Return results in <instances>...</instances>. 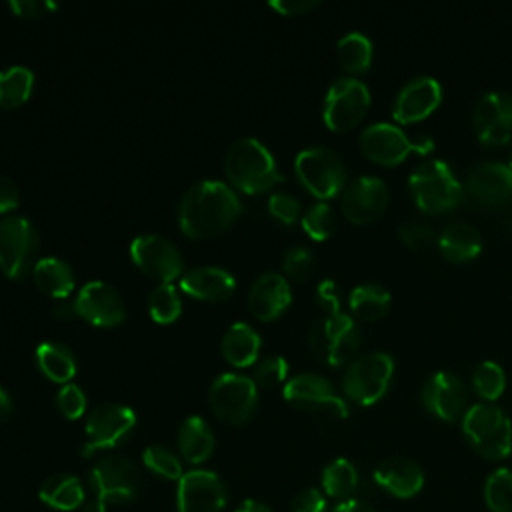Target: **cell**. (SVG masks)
<instances>
[{
	"instance_id": "cell-1",
	"label": "cell",
	"mask_w": 512,
	"mask_h": 512,
	"mask_svg": "<svg viewBox=\"0 0 512 512\" xmlns=\"http://www.w3.org/2000/svg\"><path fill=\"white\" fill-rule=\"evenodd\" d=\"M240 198L220 180H202L188 188L178 206L180 230L190 238H208L226 230L240 214Z\"/></svg>"
},
{
	"instance_id": "cell-2",
	"label": "cell",
	"mask_w": 512,
	"mask_h": 512,
	"mask_svg": "<svg viewBox=\"0 0 512 512\" xmlns=\"http://www.w3.org/2000/svg\"><path fill=\"white\" fill-rule=\"evenodd\" d=\"M228 180L246 194H260L282 182L270 150L256 138L236 140L224 158Z\"/></svg>"
},
{
	"instance_id": "cell-3",
	"label": "cell",
	"mask_w": 512,
	"mask_h": 512,
	"mask_svg": "<svg viewBox=\"0 0 512 512\" xmlns=\"http://www.w3.org/2000/svg\"><path fill=\"white\" fill-rule=\"evenodd\" d=\"M140 476L124 456H106L88 474V496L82 512H106L108 504L130 502L138 494Z\"/></svg>"
},
{
	"instance_id": "cell-4",
	"label": "cell",
	"mask_w": 512,
	"mask_h": 512,
	"mask_svg": "<svg viewBox=\"0 0 512 512\" xmlns=\"http://www.w3.org/2000/svg\"><path fill=\"white\" fill-rule=\"evenodd\" d=\"M416 206L426 214L452 210L462 198V186L442 160H424L408 180Z\"/></svg>"
},
{
	"instance_id": "cell-5",
	"label": "cell",
	"mask_w": 512,
	"mask_h": 512,
	"mask_svg": "<svg viewBox=\"0 0 512 512\" xmlns=\"http://www.w3.org/2000/svg\"><path fill=\"white\" fill-rule=\"evenodd\" d=\"M462 430L470 446L484 458L502 460L512 450V424L492 404H474L464 412Z\"/></svg>"
},
{
	"instance_id": "cell-6",
	"label": "cell",
	"mask_w": 512,
	"mask_h": 512,
	"mask_svg": "<svg viewBox=\"0 0 512 512\" xmlns=\"http://www.w3.org/2000/svg\"><path fill=\"white\" fill-rule=\"evenodd\" d=\"M360 332L354 320L340 308L326 312L324 318L316 320L310 330L312 354L332 366H340L358 352Z\"/></svg>"
},
{
	"instance_id": "cell-7",
	"label": "cell",
	"mask_w": 512,
	"mask_h": 512,
	"mask_svg": "<svg viewBox=\"0 0 512 512\" xmlns=\"http://www.w3.org/2000/svg\"><path fill=\"white\" fill-rule=\"evenodd\" d=\"M392 376L394 360L384 352H370L350 364L342 378V388L352 402L370 406L386 394Z\"/></svg>"
},
{
	"instance_id": "cell-8",
	"label": "cell",
	"mask_w": 512,
	"mask_h": 512,
	"mask_svg": "<svg viewBox=\"0 0 512 512\" xmlns=\"http://www.w3.org/2000/svg\"><path fill=\"white\" fill-rule=\"evenodd\" d=\"M294 168L302 186L320 200L336 196L346 180L340 156L322 146L302 150L294 160Z\"/></svg>"
},
{
	"instance_id": "cell-9",
	"label": "cell",
	"mask_w": 512,
	"mask_h": 512,
	"mask_svg": "<svg viewBox=\"0 0 512 512\" xmlns=\"http://www.w3.org/2000/svg\"><path fill=\"white\" fill-rule=\"evenodd\" d=\"M208 400L212 412L220 420L228 424H242L252 416L256 408V382L244 374L224 372L212 382Z\"/></svg>"
},
{
	"instance_id": "cell-10",
	"label": "cell",
	"mask_w": 512,
	"mask_h": 512,
	"mask_svg": "<svg viewBox=\"0 0 512 512\" xmlns=\"http://www.w3.org/2000/svg\"><path fill=\"white\" fill-rule=\"evenodd\" d=\"M136 426V414L124 404H98L86 420V444L82 456H92L100 450H110L124 442Z\"/></svg>"
},
{
	"instance_id": "cell-11",
	"label": "cell",
	"mask_w": 512,
	"mask_h": 512,
	"mask_svg": "<svg viewBox=\"0 0 512 512\" xmlns=\"http://www.w3.org/2000/svg\"><path fill=\"white\" fill-rule=\"evenodd\" d=\"M38 236L28 218L8 216L0 220V272L8 278H22L34 268Z\"/></svg>"
},
{
	"instance_id": "cell-12",
	"label": "cell",
	"mask_w": 512,
	"mask_h": 512,
	"mask_svg": "<svg viewBox=\"0 0 512 512\" xmlns=\"http://www.w3.org/2000/svg\"><path fill=\"white\" fill-rule=\"evenodd\" d=\"M362 154L382 166L400 164L410 152L426 154L432 150L430 140L408 138L400 128L392 124H372L360 136Z\"/></svg>"
},
{
	"instance_id": "cell-13",
	"label": "cell",
	"mask_w": 512,
	"mask_h": 512,
	"mask_svg": "<svg viewBox=\"0 0 512 512\" xmlns=\"http://www.w3.org/2000/svg\"><path fill=\"white\" fill-rule=\"evenodd\" d=\"M370 106L368 88L354 78H338L324 100V122L334 132L354 128Z\"/></svg>"
},
{
	"instance_id": "cell-14",
	"label": "cell",
	"mask_w": 512,
	"mask_h": 512,
	"mask_svg": "<svg viewBox=\"0 0 512 512\" xmlns=\"http://www.w3.org/2000/svg\"><path fill=\"white\" fill-rule=\"evenodd\" d=\"M132 262L160 284H170L182 272V256L174 242L160 234H140L130 244Z\"/></svg>"
},
{
	"instance_id": "cell-15",
	"label": "cell",
	"mask_w": 512,
	"mask_h": 512,
	"mask_svg": "<svg viewBox=\"0 0 512 512\" xmlns=\"http://www.w3.org/2000/svg\"><path fill=\"white\" fill-rule=\"evenodd\" d=\"M284 398L288 404L332 418H346L348 406L334 392L332 384L318 374H298L284 384Z\"/></svg>"
},
{
	"instance_id": "cell-16",
	"label": "cell",
	"mask_w": 512,
	"mask_h": 512,
	"mask_svg": "<svg viewBox=\"0 0 512 512\" xmlns=\"http://www.w3.org/2000/svg\"><path fill=\"white\" fill-rule=\"evenodd\" d=\"M74 308L76 316L102 328L118 326L126 318V308L118 290L102 280L84 284L74 298Z\"/></svg>"
},
{
	"instance_id": "cell-17",
	"label": "cell",
	"mask_w": 512,
	"mask_h": 512,
	"mask_svg": "<svg viewBox=\"0 0 512 512\" xmlns=\"http://www.w3.org/2000/svg\"><path fill=\"white\" fill-rule=\"evenodd\" d=\"M178 512H222L226 488L210 470H190L178 480Z\"/></svg>"
},
{
	"instance_id": "cell-18",
	"label": "cell",
	"mask_w": 512,
	"mask_h": 512,
	"mask_svg": "<svg viewBox=\"0 0 512 512\" xmlns=\"http://www.w3.org/2000/svg\"><path fill=\"white\" fill-rule=\"evenodd\" d=\"M478 138L486 146H502L512 142V94H484L472 114Z\"/></svg>"
},
{
	"instance_id": "cell-19",
	"label": "cell",
	"mask_w": 512,
	"mask_h": 512,
	"mask_svg": "<svg viewBox=\"0 0 512 512\" xmlns=\"http://www.w3.org/2000/svg\"><path fill=\"white\" fill-rule=\"evenodd\" d=\"M388 204V188L380 178L360 176L342 194V210L354 224H370L382 216Z\"/></svg>"
},
{
	"instance_id": "cell-20",
	"label": "cell",
	"mask_w": 512,
	"mask_h": 512,
	"mask_svg": "<svg viewBox=\"0 0 512 512\" xmlns=\"http://www.w3.org/2000/svg\"><path fill=\"white\" fill-rule=\"evenodd\" d=\"M424 408L444 422H454L464 414L466 390L458 376L450 372H436L422 390Z\"/></svg>"
},
{
	"instance_id": "cell-21",
	"label": "cell",
	"mask_w": 512,
	"mask_h": 512,
	"mask_svg": "<svg viewBox=\"0 0 512 512\" xmlns=\"http://www.w3.org/2000/svg\"><path fill=\"white\" fill-rule=\"evenodd\" d=\"M442 98V88L434 78H414L402 86L394 104V118L402 124L418 122L432 114Z\"/></svg>"
},
{
	"instance_id": "cell-22",
	"label": "cell",
	"mask_w": 512,
	"mask_h": 512,
	"mask_svg": "<svg viewBox=\"0 0 512 512\" xmlns=\"http://www.w3.org/2000/svg\"><path fill=\"white\" fill-rule=\"evenodd\" d=\"M292 300L288 280L278 272L260 274L248 290V308L258 320H274Z\"/></svg>"
},
{
	"instance_id": "cell-23",
	"label": "cell",
	"mask_w": 512,
	"mask_h": 512,
	"mask_svg": "<svg viewBox=\"0 0 512 512\" xmlns=\"http://www.w3.org/2000/svg\"><path fill=\"white\" fill-rule=\"evenodd\" d=\"M468 194L482 204H502L512 196V170L500 162H482L468 172Z\"/></svg>"
},
{
	"instance_id": "cell-24",
	"label": "cell",
	"mask_w": 512,
	"mask_h": 512,
	"mask_svg": "<svg viewBox=\"0 0 512 512\" xmlns=\"http://www.w3.org/2000/svg\"><path fill=\"white\" fill-rule=\"evenodd\" d=\"M374 482L396 498H412L424 486V472L414 460L392 456L376 466Z\"/></svg>"
},
{
	"instance_id": "cell-25",
	"label": "cell",
	"mask_w": 512,
	"mask_h": 512,
	"mask_svg": "<svg viewBox=\"0 0 512 512\" xmlns=\"http://www.w3.org/2000/svg\"><path fill=\"white\" fill-rule=\"evenodd\" d=\"M180 288L192 298L206 300V302H220L234 292L236 280L228 270L220 266H198L188 270L180 278Z\"/></svg>"
},
{
	"instance_id": "cell-26",
	"label": "cell",
	"mask_w": 512,
	"mask_h": 512,
	"mask_svg": "<svg viewBox=\"0 0 512 512\" xmlns=\"http://www.w3.org/2000/svg\"><path fill=\"white\" fill-rule=\"evenodd\" d=\"M40 500L60 512H70L84 506L86 502V490L82 482L76 476L70 474H54L46 478L38 492Z\"/></svg>"
},
{
	"instance_id": "cell-27",
	"label": "cell",
	"mask_w": 512,
	"mask_h": 512,
	"mask_svg": "<svg viewBox=\"0 0 512 512\" xmlns=\"http://www.w3.org/2000/svg\"><path fill=\"white\" fill-rule=\"evenodd\" d=\"M438 248L450 262H468L480 254L482 238L474 226L454 222L440 232Z\"/></svg>"
},
{
	"instance_id": "cell-28",
	"label": "cell",
	"mask_w": 512,
	"mask_h": 512,
	"mask_svg": "<svg viewBox=\"0 0 512 512\" xmlns=\"http://www.w3.org/2000/svg\"><path fill=\"white\" fill-rule=\"evenodd\" d=\"M32 274H34L36 286L44 294L58 298V300H66L76 286L72 268L56 256H46V258L36 260Z\"/></svg>"
},
{
	"instance_id": "cell-29",
	"label": "cell",
	"mask_w": 512,
	"mask_h": 512,
	"mask_svg": "<svg viewBox=\"0 0 512 512\" xmlns=\"http://www.w3.org/2000/svg\"><path fill=\"white\" fill-rule=\"evenodd\" d=\"M260 344V336L250 324L236 322L222 336V354L232 366L246 368L256 362Z\"/></svg>"
},
{
	"instance_id": "cell-30",
	"label": "cell",
	"mask_w": 512,
	"mask_h": 512,
	"mask_svg": "<svg viewBox=\"0 0 512 512\" xmlns=\"http://www.w3.org/2000/svg\"><path fill=\"white\" fill-rule=\"evenodd\" d=\"M178 450L190 464H202L214 450V434L200 416H190L178 430Z\"/></svg>"
},
{
	"instance_id": "cell-31",
	"label": "cell",
	"mask_w": 512,
	"mask_h": 512,
	"mask_svg": "<svg viewBox=\"0 0 512 512\" xmlns=\"http://www.w3.org/2000/svg\"><path fill=\"white\" fill-rule=\"evenodd\" d=\"M36 364L46 378L62 386L76 374V358L72 350L60 342H42L36 348Z\"/></svg>"
},
{
	"instance_id": "cell-32",
	"label": "cell",
	"mask_w": 512,
	"mask_h": 512,
	"mask_svg": "<svg viewBox=\"0 0 512 512\" xmlns=\"http://www.w3.org/2000/svg\"><path fill=\"white\" fill-rule=\"evenodd\" d=\"M350 310L356 318L374 322L390 310V294L378 284H360L350 292Z\"/></svg>"
},
{
	"instance_id": "cell-33",
	"label": "cell",
	"mask_w": 512,
	"mask_h": 512,
	"mask_svg": "<svg viewBox=\"0 0 512 512\" xmlns=\"http://www.w3.org/2000/svg\"><path fill=\"white\" fill-rule=\"evenodd\" d=\"M34 88V74L26 66H8L0 70V106L16 108L24 104Z\"/></svg>"
},
{
	"instance_id": "cell-34",
	"label": "cell",
	"mask_w": 512,
	"mask_h": 512,
	"mask_svg": "<svg viewBox=\"0 0 512 512\" xmlns=\"http://www.w3.org/2000/svg\"><path fill=\"white\" fill-rule=\"evenodd\" d=\"M358 486V472L346 458L332 460L322 472V490L330 498L348 500Z\"/></svg>"
},
{
	"instance_id": "cell-35",
	"label": "cell",
	"mask_w": 512,
	"mask_h": 512,
	"mask_svg": "<svg viewBox=\"0 0 512 512\" xmlns=\"http://www.w3.org/2000/svg\"><path fill=\"white\" fill-rule=\"evenodd\" d=\"M336 56L344 70L360 74L368 70L372 62V42L360 32H350L338 40Z\"/></svg>"
},
{
	"instance_id": "cell-36",
	"label": "cell",
	"mask_w": 512,
	"mask_h": 512,
	"mask_svg": "<svg viewBox=\"0 0 512 512\" xmlns=\"http://www.w3.org/2000/svg\"><path fill=\"white\" fill-rule=\"evenodd\" d=\"M148 312L154 322L170 324L182 312V300L172 284H158L148 296Z\"/></svg>"
},
{
	"instance_id": "cell-37",
	"label": "cell",
	"mask_w": 512,
	"mask_h": 512,
	"mask_svg": "<svg viewBox=\"0 0 512 512\" xmlns=\"http://www.w3.org/2000/svg\"><path fill=\"white\" fill-rule=\"evenodd\" d=\"M142 462L152 474L164 480H180L184 476L180 458L166 446H160V444L146 446L142 452Z\"/></svg>"
},
{
	"instance_id": "cell-38",
	"label": "cell",
	"mask_w": 512,
	"mask_h": 512,
	"mask_svg": "<svg viewBox=\"0 0 512 512\" xmlns=\"http://www.w3.org/2000/svg\"><path fill=\"white\" fill-rule=\"evenodd\" d=\"M484 498L492 512H512V470L492 472L484 486Z\"/></svg>"
},
{
	"instance_id": "cell-39",
	"label": "cell",
	"mask_w": 512,
	"mask_h": 512,
	"mask_svg": "<svg viewBox=\"0 0 512 512\" xmlns=\"http://www.w3.org/2000/svg\"><path fill=\"white\" fill-rule=\"evenodd\" d=\"M472 384H474V390L478 392V396H482L484 400H496L504 392L506 376L496 362L486 360L476 366Z\"/></svg>"
},
{
	"instance_id": "cell-40",
	"label": "cell",
	"mask_w": 512,
	"mask_h": 512,
	"mask_svg": "<svg viewBox=\"0 0 512 512\" xmlns=\"http://www.w3.org/2000/svg\"><path fill=\"white\" fill-rule=\"evenodd\" d=\"M302 228L310 238L326 240L336 230V214L328 204L318 202L304 212Z\"/></svg>"
},
{
	"instance_id": "cell-41",
	"label": "cell",
	"mask_w": 512,
	"mask_h": 512,
	"mask_svg": "<svg viewBox=\"0 0 512 512\" xmlns=\"http://www.w3.org/2000/svg\"><path fill=\"white\" fill-rule=\"evenodd\" d=\"M314 266V258L312 252L304 246H292L290 250H286L284 258H282V270L286 272L288 278L300 282L306 280L312 272Z\"/></svg>"
},
{
	"instance_id": "cell-42",
	"label": "cell",
	"mask_w": 512,
	"mask_h": 512,
	"mask_svg": "<svg viewBox=\"0 0 512 512\" xmlns=\"http://www.w3.org/2000/svg\"><path fill=\"white\" fill-rule=\"evenodd\" d=\"M58 410L68 420H78L86 412V394L78 384H64L56 394Z\"/></svg>"
},
{
	"instance_id": "cell-43",
	"label": "cell",
	"mask_w": 512,
	"mask_h": 512,
	"mask_svg": "<svg viewBox=\"0 0 512 512\" xmlns=\"http://www.w3.org/2000/svg\"><path fill=\"white\" fill-rule=\"evenodd\" d=\"M398 236L410 250H426L438 240L434 228L426 222H406L398 228Z\"/></svg>"
},
{
	"instance_id": "cell-44",
	"label": "cell",
	"mask_w": 512,
	"mask_h": 512,
	"mask_svg": "<svg viewBox=\"0 0 512 512\" xmlns=\"http://www.w3.org/2000/svg\"><path fill=\"white\" fill-rule=\"evenodd\" d=\"M288 374V364L282 356H268L264 360H260L254 368V382L260 384V386H276L280 382H284Z\"/></svg>"
},
{
	"instance_id": "cell-45",
	"label": "cell",
	"mask_w": 512,
	"mask_h": 512,
	"mask_svg": "<svg viewBox=\"0 0 512 512\" xmlns=\"http://www.w3.org/2000/svg\"><path fill=\"white\" fill-rule=\"evenodd\" d=\"M268 212L282 224H294L300 216V204L288 192H274L268 198Z\"/></svg>"
},
{
	"instance_id": "cell-46",
	"label": "cell",
	"mask_w": 512,
	"mask_h": 512,
	"mask_svg": "<svg viewBox=\"0 0 512 512\" xmlns=\"http://www.w3.org/2000/svg\"><path fill=\"white\" fill-rule=\"evenodd\" d=\"M326 494L316 488L300 490L292 500V512H324Z\"/></svg>"
},
{
	"instance_id": "cell-47",
	"label": "cell",
	"mask_w": 512,
	"mask_h": 512,
	"mask_svg": "<svg viewBox=\"0 0 512 512\" xmlns=\"http://www.w3.org/2000/svg\"><path fill=\"white\" fill-rule=\"evenodd\" d=\"M316 6H318L316 0H272L270 2V8H274L284 16H300L314 10Z\"/></svg>"
},
{
	"instance_id": "cell-48",
	"label": "cell",
	"mask_w": 512,
	"mask_h": 512,
	"mask_svg": "<svg viewBox=\"0 0 512 512\" xmlns=\"http://www.w3.org/2000/svg\"><path fill=\"white\" fill-rule=\"evenodd\" d=\"M18 204H20V192L16 184L10 178L0 176V214L14 210Z\"/></svg>"
},
{
	"instance_id": "cell-49",
	"label": "cell",
	"mask_w": 512,
	"mask_h": 512,
	"mask_svg": "<svg viewBox=\"0 0 512 512\" xmlns=\"http://www.w3.org/2000/svg\"><path fill=\"white\" fill-rule=\"evenodd\" d=\"M10 10L16 14V16H22V18H36L42 14V8H56L54 2H34V0H12L8 2Z\"/></svg>"
},
{
	"instance_id": "cell-50",
	"label": "cell",
	"mask_w": 512,
	"mask_h": 512,
	"mask_svg": "<svg viewBox=\"0 0 512 512\" xmlns=\"http://www.w3.org/2000/svg\"><path fill=\"white\" fill-rule=\"evenodd\" d=\"M332 512H376V510L358 498H348V500L338 502Z\"/></svg>"
},
{
	"instance_id": "cell-51",
	"label": "cell",
	"mask_w": 512,
	"mask_h": 512,
	"mask_svg": "<svg viewBox=\"0 0 512 512\" xmlns=\"http://www.w3.org/2000/svg\"><path fill=\"white\" fill-rule=\"evenodd\" d=\"M52 314L58 318V320H72L76 316V308H74V302H66L62 300L60 304L54 306Z\"/></svg>"
},
{
	"instance_id": "cell-52",
	"label": "cell",
	"mask_w": 512,
	"mask_h": 512,
	"mask_svg": "<svg viewBox=\"0 0 512 512\" xmlns=\"http://www.w3.org/2000/svg\"><path fill=\"white\" fill-rule=\"evenodd\" d=\"M12 414V400L10 396L6 394V390L0 386V424L6 422Z\"/></svg>"
},
{
	"instance_id": "cell-53",
	"label": "cell",
	"mask_w": 512,
	"mask_h": 512,
	"mask_svg": "<svg viewBox=\"0 0 512 512\" xmlns=\"http://www.w3.org/2000/svg\"><path fill=\"white\" fill-rule=\"evenodd\" d=\"M236 512H272L264 502H258V500H244Z\"/></svg>"
},
{
	"instance_id": "cell-54",
	"label": "cell",
	"mask_w": 512,
	"mask_h": 512,
	"mask_svg": "<svg viewBox=\"0 0 512 512\" xmlns=\"http://www.w3.org/2000/svg\"><path fill=\"white\" fill-rule=\"evenodd\" d=\"M508 166H510V170H512V154H510V164H508Z\"/></svg>"
}]
</instances>
